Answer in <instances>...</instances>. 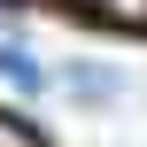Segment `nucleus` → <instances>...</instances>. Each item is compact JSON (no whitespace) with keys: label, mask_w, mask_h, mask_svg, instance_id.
Wrapping results in <instances>:
<instances>
[{"label":"nucleus","mask_w":147,"mask_h":147,"mask_svg":"<svg viewBox=\"0 0 147 147\" xmlns=\"http://www.w3.org/2000/svg\"><path fill=\"white\" fill-rule=\"evenodd\" d=\"M0 147H39V132H31V124H16V116L0 109Z\"/></svg>","instance_id":"obj_4"},{"label":"nucleus","mask_w":147,"mask_h":147,"mask_svg":"<svg viewBox=\"0 0 147 147\" xmlns=\"http://www.w3.org/2000/svg\"><path fill=\"white\" fill-rule=\"evenodd\" d=\"M0 85H8V93H23V101H31V93H39V85H47V70H39V62H31V54H23V47H0Z\"/></svg>","instance_id":"obj_2"},{"label":"nucleus","mask_w":147,"mask_h":147,"mask_svg":"<svg viewBox=\"0 0 147 147\" xmlns=\"http://www.w3.org/2000/svg\"><path fill=\"white\" fill-rule=\"evenodd\" d=\"M70 8H85L101 23H124V31H147V0H70Z\"/></svg>","instance_id":"obj_3"},{"label":"nucleus","mask_w":147,"mask_h":147,"mask_svg":"<svg viewBox=\"0 0 147 147\" xmlns=\"http://www.w3.org/2000/svg\"><path fill=\"white\" fill-rule=\"evenodd\" d=\"M54 78H62V93H70L78 109H93V116H101V109H116V101L132 93V78H124L116 62H93V54H70Z\"/></svg>","instance_id":"obj_1"}]
</instances>
